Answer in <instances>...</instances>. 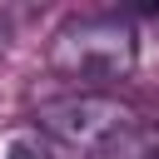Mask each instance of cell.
<instances>
[{
    "instance_id": "obj_2",
    "label": "cell",
    "mask_w": 159,
    "mask_h": 159,
    "mask_svg": "<svg viewBox=\"0 0 159 159\" xmlns=\"http://www.w3.org/2000/svg\"><path fill=\"white\" fill-rule=\"evenodd\" d=\"M139 124V109H129L119 94H84V89H70L60 99H45L35 109V129L50 139V144H65V149H80V154H104L124 129Z\"/></svg>"
},
{
    "instance_id": "obj_3",
    "label": "cell",
    "mask_w": 159,
    "mask_h": 159,
    "mask_svg": "<svg viewBox=\"0 0 159 159\" xmlns=\"http://www.w3.org/2000/svg\"><path fill=\"white\" fill-rule=\"evenodd\" d=\"M5 159H55V149H50V139L35 124H25V129H15L5 139Z\"/></svg>"
},
{
    "instance_id": "obj_1",
    "label": "cell",
    "mask_w": 159,
    "mask_h": 159,
    "mask_svg": "<svg viewBox=\"0 0 159 159\" xmlns=\"http://www.w3.org/2000/svg\"><path fill=\"white\" fill-rule=\"evenodd\" d=\"M134 60H139V35H134V20L119 10L65 20L45 50L50 75H60L84 94H109V84L134 75Z\"/></svg>"
},
{
    "instance_id": "obj_4",
    "label": "cell",
    "mask_w": 159,
    "mask_h": 159,
    "mask_svg": "<svg viewBox=\"0 0 159 159\" xmlns=\"http://www.w3.org/2000/svg\"><path fill=\"white\" fill-rule=\"evenodd\" d=\"M149 159H159V149H154V154H149Z\"/></svg>"
}]
</instances>
